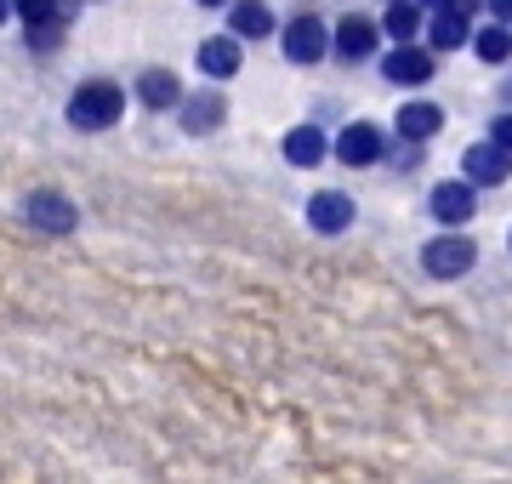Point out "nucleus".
Returning a JSON list of instances; mask_svg holds the SVG:
<instances>
[{
	"label": "nucleus",
	"instance_id": "412c9836",
	"mask_svg": "<svg viewBox=\"0 0 512 484\" xmlns=\"http://www.w3.org/2000/svg\"><path fill=\"white\" fill-rule=\"evenodd\" d=\"M490 143L512 154V114H495V120H490Z\"/></svg>",
	"mask_w": 512,
	"mask_h": 484
},
{
	"label": "nucleus",
	"instance_id": "b1692460",
	"mask_svg": "<svg viewBox=\"0 0 512 484\" xmlns=\"http://www.w3.org/2000/svg\"><path fill=\"white\" fill-rule=\"evenodd\" d=\"M200 6H228V0H200Z\"/></svg>",
	"mask_w": 512,
	"mask_h": 484
},
{
	"label": "nucleus",
	"instance_id": "f3484780",
	"mask_svg": "<svg viewBox=\"0 0 512 484\" xmlns=\"http://www.w3.org/2000/svg\"><path fill=\"white\" fill-rule=\"evenodd\" d=\"M325 131L319 126H296L291 137H285V160H291V166H319V160H325Z\"/></svg>",
	"mask_w": 512,
	"mask_h": 484
},
{
	"label": "nucleus",
	"instance_id": "6e6552de",
	"mask_svg": "<svg viewBox=\"0 0 512 484\" xmlns=\"http://www.w3.org/2000/svg\"><path fill=\"white\" fill-rule=\"evenodd\" d=\"M325 46H330V35H325V23L313 18V12H302V18L285 23V57H291V63H319Z\"/></svg>",
	"mask_w": 512,
	"mask_h": 484
},
{
	"label": "nucleus",
	"instance_id": "393cba45",
	"mask_svg": "<svg viewBox=\"0 0 512 484\" xmlns=\"http://www.w3.org/2000/svg\"><path fill=\"white\" fill-rule=\"evenodd\" d=\"M444 6H450V0H444Z\"/></svg>",
	"mask_w": 512,
	"mask_h": 484
},
{
	"label": "nucleus",
	"instance_id": "423d86ee",
	"mask_svg": "<svg viewBox=\"0 0 512 484\" xmlns=\"http://www.w3.org/2000/svg\"><path fill=\"white\" fill-rule=\"evenodd\" d=\"M433 69H439L433 46H416V40H410V46H399V52L382 63V75L393 80V86H427V80H433Z\"/></svg>",
	"mask_w": 512,
	"mask_h": 484
},
{
	"label": "nucleus",
	"instance_id": "5701e85b",
	"mask_svg": "<svg viewBox=\"0 0 512 484\" xmlns=\"http://www.w3.org/2000/svg\"><path fill=\"white\" fill-rule=\"evenodd\" d=\"M6 18H12V0H0V23H6Z\"/></svg>",
	"mask_w": 512,
	"mask_h": 484
},
{
	"label": "nucleus",
	"instance_id": "ddd939ff",
	"mask_svg": "<svg viewBox=\"0 0 512 484\" xmlns=\"http://www.w3.org/2000/svg\"><path fill=\"white\" fill-rule=\"evenodd\" d=\"M376 35H382V29H376L370 18L348 12V18L336 23V52L348 57V63H359V57H370V52H376Z\"/></svg>",
	"mask_w": 512,
	"mask_h": 484
},
{
	"label": "nucleus",
	"instance_id": "2eb2a0df",
	"mask_svg": "<svg viewBox=\"0 0 512 484\" xmlns=\"http://www.w3.org/2000/svg\"><path fill=\"white\" fill-rule=\"evenodd\" d=\"M228 35H239V40H268V35H274V12H268L262 0H239L234 12H228Z\"/></svg>",
	"mask_w": 512,
	"mask_h": 484
},
{
	"label": "nucleus",
	"instance_id": "f257e3e1",
	"mask_svg": "<svg viewBox=\"0 0 512 484\" xmlns=\"http://www.w3.org/2000/svg\"><path fill=\"white\" fill-rule=\"evenodd\" d=\"M120 114H126V92H120L114 80H86V86H74V97H69V126L74 131H109Z\"/></svg>",
	"mask_w": 512,
	"mask_h": 484
},
{
	"label": "nucleus",
	"instance_id": "9d476101",
	"mask_svg": "<svg viewBox=\"0 0 512 484\" xmlns=\"http://www.w3.org/2000/svg\"><path fill=\"white\" fill-rule=\"evenodd\" d=\"M507 177H512L507 149H495V143H473L467 149V183L473 188H495V183H507Z\"/></svg>",
	"mask_w": 512,
	"mask_h": 484
},
{
	"label": "nucleus",
	"instance_id": "9b49d317",
	"mask_svg": "<svg viewBox=\"0 0 512 484\" xmlns=\"http://www.w3.org/2000/svg\"><path fill=\"white\" fill-rule=\"evenodd\" d=\"M137 103L143 109H183V80L171 69H143L137 75Z\"/></svg>",
	"mask_w": 512,
	"mask_h": 484
},
{
	"label": "nucleus",
	"instance_id": "4be33fe9",
	"mask_svg": "<svg viewBox=\"0 0 512 484\" xmlns=\"http://www.w3.org/2000/svg\"><path fill=\"white\" fill-rule=\"evenodd\" d=\"M490 12L495 18H512V0H490Z\"/></svg>",
	"mask_w": 512,
	"mask_h": 484
},
{
	"label": "nucleus",
	"instance_id": "39448f33",
	"mask_svg": "<svg viewBox=\"0 0 512 484\" xmlns=\"http://www.w3.org/2000/svg\"><path fill=\"white\" fill-rule=\"evenodd\" d=\"M308 228L313 234H348L353 228V194L342 188H319L308 200Z\"/></svg>",
	"mask_w": 512,
	"mask_h": 484
},
{
	"label": "nucleus",
	"instance_id": "4468645a",
	"mask_svg": "<svg viewBox=\"0 0 512 484\" xmlns=\"http://www.w3.org/2000/svg\"><path fill=\"white\" fill-rule=\"evenodd\" d=\"M239 35H211V40H200V69L211 80H228V75H239Z\"/></svg>",
	"mask_w": 512,
	"mask_h": 484
},
{
	"label": "nucleus",
	"instance_id": "1a4fd4ad",
	"mask_svg": "<svg viewBox=\"0 0 512 484\" xmlns=\"http://www.w3.org/2000/svg\"><path fill=\"white\" fill-rule=\"evenodd\" d=\"M177 120H183L188 137H205V131H217L222 120H228V97L222 92H194V97H183Z\"/></svg>",
	"mask_w": 512,
	"mask_h": 484
},
{
	"label": "nucleus",
	"instance_id": "0eeeda50",
	"mask_svg": "<svg viewBox=\"0 0 512 484\" xmlns=\"http://www.w3.org/2000/svg\"><path fill=\"white\" fill-rule=\"evenodd\" d=\"M336 160H342V166H376V160H382V126H370V120L342 126V137H336Z\"/></svg>",
	"mask_w": 512,
	"mask_h": 484
},
{
	"label": "nucleus",
	"instance_id": "f8f14e48",
	"mask_svg": "<svg viewBox=\"0 0 512 484\" xmlns=\"http://www.w3.org/2000/svg\"><path fill=\"white\" fill-rule=\"evenodd\" d=\"M439 126H444V103H427V97L399 103V137L404 143H427Z\"/></svg>",
	"mask_w": 512,
	"mask_h": 484
},
{
	"label": "nucleus",
	"instance_id": "a211bd4d",
	"mask_svg": "<svg viewBox=\"0 0 512 484\" xmlns=\"http://www.w3.org/2000/svg\"><path fill=\"white\" fill-rule=\"evenodd\" d=\"M382 29L399 40V46H410L416 29H421V6H416V0H393V6H387V18H382Z\"/></svg>",
	"mask_w": 512,
	"mask_h": 484
},
{
	"label": "nucleus",
	"instance_id": "7ed1b4c3",
	"mask_svg": "<svg viewBox=\"0 0 512 484\" xmlns=\"http://www.w3.org/2000/svg\"><path fill=\"white\" fill-rule=\"evenodd\" d=\"M23 217L40 228V234H74V223H80V211H74L69 194H57V188H35L29 200H23Z\"/></svg>",
	"mask_w": 512,
	"mask_h": 484
},
{
	"label": "nucleus",
	"instance_id": "6ab92c4d",
	"mask_svg": "<svg viewBox=\"0 0 512 484\" xmlns=\"http://www.w3.org/2000/svg\"><path fill=\"white\" fill-rule=\"evenodd\" d=\"M12 18H23L29 29H46V23H63V0H12Z\"/></svg>",
	"mask_w": 512,
	"mask_h": 484
},
{
	"label": "nucleus",
	"instance_id": "dca6fc26",
	"mask_svg": "<svg viewBox=\"0 0 512 484\" xmlns=\"http://www.w3.org/2000/svg\"><path fill=\"white\" fill-rule=\"evenodd\" d=\"M461 40H473V29H467V12L444 6L439 18L427 23V46H433V52H456Z\"/></svg>",
	"mask_w": 512,
	"mask_h": 484
},
{
	"label": "nucleus",
	"instance_id": "f03ea898",
	"mask_svg": "<svg viewBox=\"0 0 512 484\" xmlns=\"http://www.w3.org/2000/svg\"><path fill=\"white\" fill-rule=\"evenodd\" d=\"M473 262H478V245L461 228H444L439 240H427V251H421V268L433 280H461V274H473Z\"/></svg>",
	"mask_w": 512,
	"mask_h": 484
},
{
	"label": "nucleus",
	"instance_id": "aec40b11",
	"mask_svg": "<svg viewBox=\"0 0 512 484\" xmlns=\"http://www.w3.org/2000/svg\"><path fill=\"white\" fill-rule=\"evenodd\" d=\"M473 52L484 57V63H507V57H512V35L501 29V23H484V29L473 35Z\"/></svg>",
	"mask_w": 512,
	"mask_h": 484
},
{
	"label": "nucleus",
	"instance_id": "20e7f679",
	"mask_svg": "<svg viewBox=\"0 0 512 484\" xmlns=\"http://www.w3.org/2000/svg\"><path fill=\"white\" fill-rule=\"evenodd\" d=\"M433 217H439L444 228H467L473 223V211H478V188L467 183V177H456V183H439L433 188Z\"/></svg>",
	"mask_w": 512,
	"mask_h": 484
}]
</instances>
